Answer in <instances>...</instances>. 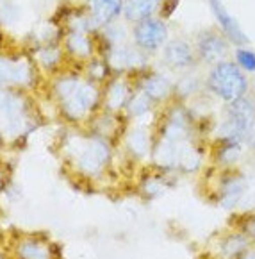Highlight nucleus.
Here are the masks:
<instances>
[{"instance_id":"9d476101","label":"nucleus","mask_w":255,"mask_h":259,"mask_svg":"<svg viewBox=\"0 0 255 259\" xmlns=\"http://www.w3.org/2000/svg\"><path fill=\"white\" fill-rule=\"evenodd\" d=\"M18 259H50V250L38 240H25L18 247Z\"/></svg>"},{"instance_id":"0eeeda50","label":"nucleus","mask_w":255,"mask_h":259,"mask_svg":"<svg viewBox=\"0 0 255 259\" xmlns=\"http://www.w3.org/2000/svg\"><path fill=\"white\" fill-rule=\"evenodd\" d=\"M109 159V149L104 145L102 141H89L86 149H84L82 156H80V166L89 174H98L102 166Z\"/></svg>"},{"instance_id":"6e6552de","label":"nucleus","mask_w":255,"mask_h":259,"mask_svg":"<svg viewBox=\"0 0 255 259\" xmlns=\"http://www.w3.org/2000/svg\"><path fill=\"white\" fill-rule=\"evenodd\" d=\"M159 4L152 2V0H132V2H127L123 4V16H125L129 22H143L146 18H152L156 15Z\"/></svg>"},{"instance_id":"1a4fd4ad","label":"nucleus","mask_w":255,"mask_h":259,"mask_svg":"<svg viewBox=\"0 0 255 259\" xmlns=\"http://www.w3.org/2000/svg\"><path fill=\"white\" fill-rule=\"evenodd\" d=\"M213 9H214V13L218 15V20H220V23H221V27H223V31H225V34H227V38H230L232 41H236V43H246L248 41L246 36L243 34V31H241L239 25L236 23V20H234L229 13L225 11L223 6L218 4V2H214Z\"/></svg>"},{"instance_id":"7ed1b4c3","label":"nucleus","mask_w":255,"mask_h":259,"mask_svg":"<svg viewBox=\"0 0 255 259\" xmlns=\"http://www.w3.org/2000/svg\"><path fill=\"white\" fill-rule=\"evenodd\" d=\"M255 125V104L248 97L229 104V118H227V138L230 143L244 141L251 134Z\"/></svg>"},{"instance_id":"f03ea898","label":"nucleus","mask_w":255,"mask_h":259,"mask_svg":"<svg viewBox=\"0 0 255 259\" xmlns=\"http://www.w3.org/2000/svg\"><path fill=\"white\" fill-rule=\"evenodd\" d=\"M58 92L66 113L73 118L84 116L96 100V90L91 84L82 82L79 79H63L58 84Z\"/></svg>"},{"instance_id":"4468645a","label":"nucleus","mask_w":255,"mask_h":259,"mask_svg":"<svg viewBox=\"0 0 255 259\" xmlns=\"http://www.w3.org/2000/svg\"><path fill=\"white\" fill-rule=\"evenodd\" d=\"M236 59L237 66L243 72H255V52L246 49H237L236 50Z\"/></svg>"},{"instance_id":"ddd939ff","label":"nucleus","mask_w":255,"mask_h":259,"mask_svg":"<svg viewBox=\"0 0 255 259\" xmlns=\"http://www.w3.org/2000/svg\"><path fill=\"white\" fill-rule=\"evenodd\" d=\"M246 245H248V241L244 236H239V234H237V236H230L223 245V254L232 257V255L241 254V252L246 248Z\"/></svg>"},{"instance_id":"20e7f679","label":"nucleus","mask_w":255,"mask_h":259,"mask_svg":"<svg viewBox=\"0 0 255 259\" xmlns=\"http://www.w3.org/2000/svg\"><path fill=\"white\" fill-rule=\"evenodd\" d=\"M134 41L141 50L146 52H154V50L161 49L168 39V27L161 18H146L143 22L134 23L132 29Z\"/></svg>"},{"instance_id":"f8f14e48","label":"nucleus","mask_w":255,"mask_h":259,"mask_svg":"<svg viewBox=\"0 0 255 259\" xmlns=\"http://www.w3.org/2000/svg\"><path fill=\"white\" fill-rule=\"evenodd\" d=\"M168 88H170V84L161 75H154L145 86L146 93H148L152 99H161V97H164L168 93Z\"/></svg>"},{"instance_id":"39448f33","label":"nucleus","mask_w":255,"mask_h":259,"mask_svg":"<svg viewBox=\"0 0 255 259\" xmlns=\"http://www.w3.org/2000/svg\"><path fill=\"white\" fill-rule=\"evenodd\" d=\"M196 52L206 63L225 61V56L229 52V39L216 31H203L196 38Z\"/></svg>"},{"instance_id":"423d86ee","label":"nucleus","mask_w":255,"mask_h":259,"mask_svg":"<svg viewBox=\"0 0 255 259\" xmlns=\"http://www.w3.org/2000/svg\"><path fill=\"white\" fill-rule=\"evenodd\" d=\"M164 61L175 70H186L194 65V49L184 39H172L164 47Z\"/></svg>"},{"instance_id":"2eb2a0df","label":"nucleus","mask_w":255,"mask_h":259,"mask_svg":"<svg viewBox=\"0 0 255 259\" xmlns=\"http://www.w3.org/2000/svg\"><path fill=\"white\" fill-rule=\"evenodd\" d=\"M70 47H72L73 50H77L79 54H88V50L89 49H86V47H82V43L84 45H89V41L86 38H84V34H73L72 38H70Z\"/></svg>"},{"instance_id":"dca6fc26","label":"nucleus","mask_w":255,"mask_h":259,"mask_svg":"<svg viewBox=\"0 0 255 259\" xmlns=\"http://www.w3.org/2000/svg\"><path fill=\"white\" fill-rule=\"evenodd\" d=\"M244 259H255V252H251V254H248Z\"/></svg>"},{"instance_id":"9b49d317","label":"nucleus","mask_w":255,"mask_h":259,"mask_svg":"<svg viewBox=\"0 0 255 259\" xmlns=\"http://www.w3.org/2000/svg\"><path fill=\"white\" fill-rule=\"evenodd\" d=\"M120 11H123L122 2H109V0H104V2H95V4H93V16H95L98 25L111 22L116 15H120Z\"/></svg>"},{"instance_id":"f257e3e1","label":"nucleus","mask_w":255,"mask_h":259,"mask_svg":"<svg viewBox=\"0 0 255 259\" xmlns=\"http://www.w3.org/2000/svg\"><path fill=\"white\" fill-rule=\"evenodd\" d=\"M207 86L213 93H216L221 100L232 104L236 100L246 97L248 93V79L237 63L220 61L213 65L209 75H207Z\"/></svg>"}]
</instances>
